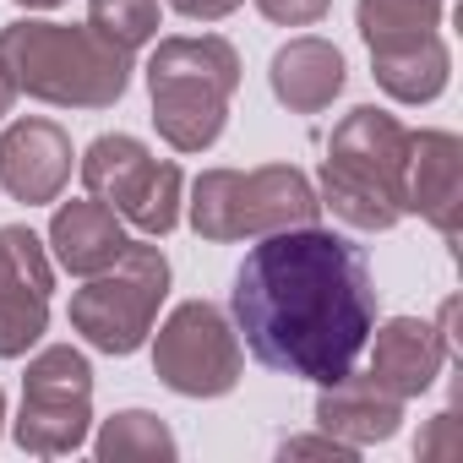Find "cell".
Returning <instances> with one entry per match:
<instances>
[{
    "instance_id": "6da1fadb",
    "label": "cell",
    "mask_w": 463,
    "mask_h": 463,
    "mask_svg": "<svg viewBox=\"0 0 463 463\" xmlns=\"http://www.w3.org/2000/svg\"><path fill=\"white\" fill-rule=\"evenodd\" d=\"M229 317L257 365L327 387L365 354L376 327V279L365 251L333 229H279L235 268Z\"/></svg>"
},
{
    "instance_id": "7a4b0ae2",
    "label": "cell",
    "mask_w": 463,
    "mask_h": 463,
    "mask_svg": "<svg viewBox=\"0 0 463 463\" xmlns=\"http://www.w3.org/2000/svg\"><path fill=\"white\" fill-rule=\"evenodd\" d=\"M403 164H409V126L376 104H360L333 126L317 202L333 207V218H344L360 235H387L409 213Z\"/></svg>"
},
{
    "instance_id": "3957f363",
    "label": "cell",
    "mask_w": 463,
    "mask_h": 463,
    "mask_svg": "<svg viewBox=\"0 0 463 463\" xmlns=\"http://www.w3.org/2000/svg\"><path fill=\"white\" fill-rule=\"evenodd\" d=\"M0 61L17 88L55 109H109L131 88V55L71 23H12L0 28Z\"/></svg>"
},
{
    "instance_id": "277c9868",
    "label": "cell",
    "mask_w": 463,
    "mask_h": 463,
    "mask_svg": "<svg viewBox=\"0 0 463 463\" xmlns=\"http://www.w3.org/2000/svg\"><path fill=\"white\" fill-rule=\"evenodd\" d=\"M241 88V55L218 33H175L147 55L153 126L175 153H207L229 126V99Z\"/></svg>"
},
{
    "instance_id": "5b68a950",
    "label": "cell",
    "mask_w": 463,
    "mask_h": 463,
    "mask_svg": "<svg viewBox=\"0 0 463 463\" xmlns=\"http://www.w3.org/2000/svg\"><path fill=\"white\" fill-rule=\"evenodd\" d=\"M185 218L202 241L235 246V241H262L279 229H300L322 218L317 185L295 164H262V169H202L191 180Z\"/></svg>"
},
{
    "instance_id": "8992f818",
    "label": "cell",
    "mask_w": 463,
    "mask_h": 463,
    "mask_svg": "<svg viewBox=\"0 0 463 463\" xmlns=\"http://www.w3.org/2000/svg\"><path fill=\"white\" fill-rule=\"evenodd\" d=\"M164 295H169V257L153 241H131L120 262H109L71 295V327L99 354H137L158 322Z\"/></svg>"
},
{
    "instance_id": "52a82bcc",
    "label": "cell",
    "mask_w": 463,
    "mask_h": 463,
    "mask_svg": "<svg viewBox=\"0 0 463 463\" xmlns=\"http://www.w3.org/2000/svg\"><path fill=\"white\" fill-rule=\"evenodd\" d=\"M82 185H88V196L115 207L126 223H137L147 241H164L180 223V196H185L180 164L175 158H153L147 142H137L126 131H109V137L88 142Z\"/></svg>"
},
{
    "instance_id": "ba28073f",
    "label": "cell",
    "mask_w": 463,
    "mask_h": 463,
    "mask_svg": "<svg viewBox=\"0 0 463 463\" xmlns=\"http://www.w3.org/2000/svg\"><path fill=\"white\" fill-rule=\"evenodd\" d=\"M93 425V365L71 344H50L28 360L23 409H17V447L33 458H66L88 441Z\"/></svg>"
},
{
    "instance_id": "9c48e42d",
    "label": "cell",
    "mask_w": 463,
    "mask_h": 463,
    "mask_svg": "<svg viewBox=\"0 0 463 463\" xmlns=\"http://www.w3.org/2000/svg\"><path fill=\"white\" fill-rule=\"evenodd\" d=\"M246 349L213 300H185L164 317L153 338V376L180 398H223L241 387Z\"/></svg>"
},
{
    "instance_id": "30bf717a",
    "label": "cell",
    "mask_w": 463,
    "mask_h": 463,
    "mask_svg": "<svg viewBox=\"0 0 463 463\" xmlns=\"http://www.w3.org/2000/svg\"><path fill=\"white\" fill-rule=\"evenodd\" d=\"M55 262L28 223H0V360H23L50 327Z\"/></svg>"
},
{
    "instance_id": "8fae6325",
    "label": "cell",
    "mask_w": 463,
    "mask_h": 463,
    "mask_svg": "<svg viewBox=\"0 0 463 463\" xmlns=\"http://www.w3.org/2000/svg\"><path fill=\"white\" fill-rule=\"evenodd\" d=\"M403 207L420 213L447 246L458 241V223H463V142L452 131H409Z\"/></svg>"
},
{
    "instance_id": "7c38bea8",
    "label": "cell",
    "mask_w": 463,
    "mask_h": 463,
    "mask_svg": "<svg viewBox=\"0 0 463 463\" xmlns=\"http://www.w3.org/2000/svg\"><path fill=\"white\" fill-rule=\"evenodd\" d=\"M71 137L44 115H23L0 131V185L12 202H55L71 180Z\"/></svg>"
},
{
    "instance_id": "4fadbf2b",
    "label": "cell",
    "mask_w": 463,
    "mask_h": 463,
    "mask_svg": "<svg viewBox=\"0 0 463 463\" xmlns=\"http://www.w3.org/2000/svg\"><path fill=\"white\" fill-rule=\"evenodd\" d=\"M365 349H371L365 376L376 387H387L392 398H403V403L420 398V392H430L436 376H441V365L452 360L441 327L436 322H420V317H392V322L371 327Z\"/></svg>"
},
{
    "instance_id": "5bb4252c",
    "label": "cell",
    "mask_w": 463,
    "mask_h": 463,
    "mask_svg": "<svg viewBox=\"0 0 463 463\" xmlns=\"http://www.w3.org/2000/svg\"><path fill=\"white\" fill-rule=\"evenodd\" d=\"M126 246H131L126 218H120L115 207H104L99 196L66 202V207H55V218H50V251H55V268H66L71 279L104 273L109 262H120Z\"/></svg>"
},
{
    "instance_id": "9a60e30c",
    "label": "cell",
    "mask_w": 463,
    "mask_h": 463,
    "mask_svg": "<svg viewBox=\"0 0 463 463\" xmlns=\"http://www.w3.org/2000/svg\"><path fill=\"white\" fill-rule=\"evenodd\" d=\"M317 425L349 447H376L392 441L403 425V398H392L387 387H376L371 376H338L317 392Z\"/></svg>"
},
{
    "instance_id": "2e32d148",
    "label": "cell",
    "mask_w": 463,
    "mask_h": 463,
    "mask_svg": "<svg viewBox=\"0 0 463 463\" xmlns=\"http://www.w3.org/2000/svg\"><path fill=\"white\" fill-rule=\"evenodd\" d=\"M344 82H349V66H344L338 44L311 39V33L306 39H289L273 55V66H268V88H273V99L289 115H322L344 93Z\"/></svg>"
},
{
    "instance_id": "e0dca14e",
    "label": "cell",
    "mask_w": 463,
    "mask_h": 463,
    "mask_svg": "<svg viewBox=\"0 0 463 463\" xmlns=\"http://www.w3.org/2000/svg\"><path fill=\"white\" fill-rule=\"evenodd\" d=\"M371 71L382 82L387 99L398 104H430L447 93V77H452V50L441 33H425V39H409V44H387V50H371Z\"/></svg>"
},
{
    "instance_id": "ac0fdd59",
    "label": "cell",
    "mask_w": 463,
    "mask_h": 463,
    "mask_svg": "<svg viewBox=\"0 0 463 463\" xmlns=\"http://www.w3.org/2000/svg\"><path fill=\"white\" fill-rule=\"evenodd\" d=\"M447 0H360L354 6V28L365 39V50H387V44H409L441 28Z\"/></svg>"
},
{
    "instance_id": "d6986e66",
    "label": "cell",
    "mask_w": 463,
    "mask_h": 463,
    "mask_svg": "<svg viewBox=\"0 0 463 463\" xmlns=\"http://www.w3.org/2000/svg\"><path fill=\"white\" fill-rule=\"evenodd\" d=\"M93 452H99L104 463H131V458H164V463H169L180 447H175V430H169L158 414H147V409H120L115 420H104Z\"/></svg>"
},
{
    "instance_id": "ffe728a7",
    "label": "cell",
    "mask_w": 463,
    "mask_h": 463,
    "mask_svg": "<svg viewBox=\"0 0 463 463\" xmlns=\"http://www.w3.org/2000/svg\"><path fill=\"white\" fill-rule=\"evenodd\" d=\"M88 28L115 50L137 55L158 39V0H88Z\"/></svg>"
},
{
    "instance_id": "44dd1931",
    "label": "cell",
    "mask_w": 463,
    "mask_h": 463,
    "mask_svg": "<svg viewBox=\"0 0 463 463\" xmlns=\"http://www.w3.org/2000/svg\"><path fill=\"white\" fill-rule=\"evenodd\" d=\"M257 12L279 28H311L333 12V0H257Z\"/></svg>"
},
{
    "instance_id": "7402d4cb",
    "label": "cell",
    "mask_w": 463,
    "mask_h": 463,
    "mask_svg": "<svg viewBox=\"0 0 463 463\" xmlns=\"http://www.w3.org/2000/svg\"><path fill=\"white\" fill-rule=\"evenodd\" d=\"M414 452L420 458H463V436H458V409H441L430 425H425V436L414 441Z\"/></svg>"
},
{
    "instance_id": "603a6c76",
    "label": "cell",
    "mask_w": 463,
    "mask_h": 463,
    "mask_svg": "<svg viewBox=\"0 0 463 463\" xmlns=\"http://www.w3.org/2000/svg\"><path fill=\"white\" fill-rule=\"evenodd\" d=\"M354 452L360 447H349V441H338V436H289L284 447H279V458H333V463H354Z\"/></svg>"
},
{
    "instance_id": "cb8c5ba5",
    "label": "cell",
    "mask_w": 463,
    "mask_h": 463,
    "mask_svg": "<svg viewBox=\"0 0 463 463\" xmlns=\"http://www.w3.org/2000/svg\"><path fill=\"white\" fill-rule=\"evenodd\" d=\"M169 6L180 17H191V23H223L229 12H241L246 0H169Z\"/></svg>"
},
{
    "instance_id": "d4e9b609",
    "label": "cell",
    "mask_w": 463,
    "mask_h": 463,
    "mask_svg": "<svg viewBox=\"0 0 463 463\" xmlns=\"http://www.w3.org/2000/svg\"><path fill=\"white\" fill-rule=\"evenodd\" d=\"M17 99H23V88H17V77H12V66L0 61V120H6L12 109H17Z\"/></svg>"
},
{
    "instance_id": "484cf974",
    "label": "cell",
    "mask_w": 463,
    "mask_h": 463,
    "mask_svg": "<svg viewBox=\"0 0 463 463\" xmlns=\"http://www.w3.org/2000/svg\"><path fill=\"white\" fill-rule=\"evenodd\" d=\"M17 6H28V12H50V6H66V0H17Z\"/></svg>"
},
{
    "instance_id": "4316f807",
    "label": "cell",
    "mask_w": 463,
    "mask_h": 463,
    "mask_svg": "<svg viewBox=\"0 0 463 463\" xmlns=\"http://www.w3.org/2000/svg\"><path fill=\"white\" fill-rule=\"evenodd\" d=\"M0 420H6V392H0Z\"/></svg>"
}]
</instances>
